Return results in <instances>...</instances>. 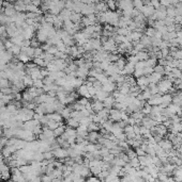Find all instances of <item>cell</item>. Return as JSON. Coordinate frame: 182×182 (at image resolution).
<instances>
[{
	"label": "cell",
	"mask_w": 182,
	"mask_h": 182,
	"mask_svg": "<svg viewBox=\"0 0 182 182\" xmlns=\"http://www.w3.org/2000/svg\"><path fill=\"white\" fill-rule=\"evenodd\" d=\"M174 86V82L170 81L168 78L166 79H162L161 81L158 83V92L161 94H166L170 91V89Z\"/></svg>",
	"instance_id": "obj_1"
},
{
	"label": "cell",
	"mask_w": 182,
	"mask_h": 182,
	"mask_svg": "<svg viewBox=\"0 0 182 182\" xmlns=\"http://www.w3.org/2000/svg\"><path fill=\"white\" fill-rule=\"evenodd\" d=\"M53 153H54L55 159L60 160L61 162H64V160L69 156L68 149H66V148H64V147H61V146H59V147H57V148H55V149H53Z\"/></svg>",
	"instance_id": "obj_2"
},
{
	"label": "cell",
	"mask_w": 182,
	"mask_h": 182,
	"mask_svg": "<svg viewBox=\"0 0 182 182\" xmlns=\"http://www.w3.org/2000/svg\"><path fill=\"white\" fill-rule=\"evenodd\" d=\"M166 10H167V8L164 7V5H161L158 9L155 10V12H154V14L152 15L151 18L153 19V20H163V19H165L166 17H167V12H166Z\"/></svg>",
	"instance_id": "obj_3"
},
{
	"label": "cell",
	"mask_w": 182,
	"mask_h": 182,
	"mask_svg": "<svg viewBox=\"0 0 182 182\" xmlns=\"http://www.w3.org/2000/svg\"><path fill=\"white\" fill-rule=\"evenodd\" d=\"M97 23V14L85 15V16H83V19H81V25H83V27L92 26V25H94V23Z\"/></svg>",
	"instance_id": "obj_4"
},
{
	"label": "cell",
	"mask_w": 182,
	"mask_h": 182,
	"mask_svg": "<svg viewBox=\"0 0 182 182\" xmlns=\"http://www.w3.org/2000/svg\"><path fill=\"white\" fill-rule=\"evenodd\" d=\"M117 9H119V11H126V10H132L134 9L132 0H119L117 1Z\"/></svg>",
	"instance_id": "obj_5"
},
{
	"label": "cell",
	"mask_w": 182,
	"mask_h": 182,
	"mask_svg": "<svg viewBox=\"0 0 182 182\" xmlns=\"http://www.w3.org/2000/svg\"><path fill=\"white\" fill-rule=\"evenodd\" d=\"M73 38H74V41H75V44L78 45V46H83V45L85 44V43H87L88 40H89L83 31H78V32H76L75 34L73 35Z\"/></svg>",
	"instance_id": "obj_6"
},
{
	"label": "cell",
	"mask_w": 182,
	"mask_h": 182,
	"mask_svg": "<svg viewBox=\"0 0 182 182\" xmlns=\"http://www.w3.org/2000/svg\"><path fill=\"white\" fill-rule=\"evenodd\" d=\"M81 13L83 16L85 15H90V14H97L95 12V5L92 3H84L83 8L81 10Z\"/></svg>",
	"instance_id": "obj_7"
},
{
	"label": "cell",
	"mask_w": 182,
	"mask_h": 182,
	"mask_svg": "<svg viewBox=\"0 0 182 182\" xmlns=\"http://www.w3.org/2000/svg\"><path fill=\"white\" fill-rule=\"evenodd\" d=\"M102 87H103V89H104V91H106L107 93L110 94V93H113V92L116 91L117 84H116V82L111 81V80L108 78V80H106L104 83L102 84Z\"/></svg>",
	"instance_id": "obj_8"
},
{
	"label": "cell",
	"mask_w": 182,
	"mask_h": 182,
	"mask_svg": "<svg viewBox=\"0 0 182 182\" xmlns=\"http://www.w3.org/2000/svg\"><path fill=\"white\" fill-rule=\"evenodd\" d=\"M140 12L144 14V16L146 17V18H151L152 15H153L154 12H155V9H154L151 5H144V7L140 10Z\"/></svg>",
	"instance_id": "obj_9"
},
{
	"label": "cell",
	"mask_w": 182,
	"mask_h": 182,
	"mask_svg": "<svg viewBox=\"0 0 182 182\" xmlns=\"http://www.w3.org/2000/svg\"><path fill=\"white\" fill-rule=\"evenodd\" d=\"M142 126L147 127V128L150 129V130H152L156 125H158V121L154 120V119L151 118L150 116L149 117H144V118L142 119Z\"/></svg>",
	"instance_id": "obj_10"
},
{
	"label": "cell",
	"mask_w": 182,
	"mask_h": 182,
	"mask_svg": "<svg viewBox=\"0 0 182 182\" xmlns=\"http://www.w3.org/2000/svg\"><path fill=\"white\" fill-rule=\"evenodd\" d=\"M136 84L139 86V89H142V91H144V89H146L147 87H148V85H149V79H148L147 76L138 77L137 80H136Z\"/></svg>",
	"instance_id": "obj_11"
},
{
	"label": "cell",
	"mask_w": 182,
	"mask_h": 182,
	"mask_svg": "<svg viewBox=\"0 0 182 182\" xmlns=\"http://www.w3.org/2000/svg\"><path fill=\"white\" fill-rule=\"evenodd\" d=\"M121 113H122V111L118 110V109H110V111H109V117H110V120L115 121V123H117V121H120L122 120L121 119Z\"/></svg>",
	"instance_id": "obj_12"
},
{
	"label": "cell",
	"mask_w": 182,
	"mask_h": 182,
	"mask_svg": "<svg viewBox=\"0 0 182 182\" xmlns=\"http://www.w3.org/2000/svg\"><path fill=\"white\" fill-rule=\"evenodd\" d=\"M171 102H173V95L171 94L170 93L162 94V103L160 105L162 108H167Z\"/></svg>",
	"instance_id": "obj_13"
},
{
	"label": "cell",
	"mask_w": 182,
	"mask_h": 182,
	"mask_svg": "<svg viewBox=\"0 0 182 182\" xmlns=\"http://www.w3.org/2000/svg\"><path fill=\"white\" fill-rule=\"evenodd\" d=\"M158 144L160 145V146H161V147L163 148L166 152L170 151V150L174 148L173 143H171V141H170V140H168V138H167V140H163V138H162L161 141H158Z\"/></svg>",
	"instance_id": "obj_14"
},
{
	"label": "cell",
	"mask_w": 182,
	"mask_h": 182,
	"mask_svg": "<svg viewBox=\"0 0 182 182\" xmlns=\"http://www.w3.org/2000/svg\"><path fill=\"white\" fill-rule=\"evenodd\" d=\"M142 32L134 30V31H131L130 34H129L126 38H128V40L130 41L131 43H134V42H138V41L140 40V38H142Z\"/></svg>",
	"instance_id": "obj_15"
},
{
	"label": "cell",
	"mask_w": 182,
	"mask_h": 182,
	"mask_svg": "<svg viewBox=\"0 0 182 182\" xmlns=\"http://www.w3.org/2000/svg\"><path fill=\"white\" fill-rule=\"evenodd\" d=\"M135 70V65L133 63H131V62H128V63L126 64V66H124V68H123L122 70H120V74L121 75H133V72H134Z\"/></svg>",
	"instance_id": "obj_16"
},
{
	"label": "cell",
	"mask_w": 182,
	"mask_h": 182,
	"mask_svg": "<svg viewBox=\"0 0 182 182\" xmlns=\"http://www.w3.org/2000/svg\"><path fill=\"white\" fill-rule=\"evenodd\" d=\"M89 43L93 50L102 49V40L100 38H89Z\"/></svg>",
	"instance_id": "obj_17"
},
{
	"label": "cell",
	"mask_w": 182,
	"mask_h": 182,
	"mask_svg": "<svg viewBox=\"0 0 182 182\" xmlns=\"http://www.w3.org/2000/svg\"><path fill=\"white\" fill-rule=\"evenodd\" d=\"M77 94L81 97H86V98H90L91 96L89 95V92H88V86L86 83H83L81 86L77 89Z\"/></svg>",
	"instance_id": "obj_18"
},
{
	"label": "cell",
	"mask_w": 182,
	"mask_h": 182,
	"mask_svg": "<svg viewBox=\"0 0 182 182\" xmlns=\"http://www.w3.org/2000/svg\"><path fill=\"white\" fill-rule=\"evenodd\" d=\"M162 76H163L162 74H158V72L153 71L151 75L147 76V77H148V79H149V83H155V84H158V82L163 79V77H162Z\"/></svg>",
	"instance_id": "obj_19"
},
{
	"label": "cell",
	"mask_w": 182,
	"mask_h": 182,
	"mask_svg": "<svg viewBox=\"0 0 182 182\" xmlns=\"http://www.w3.org/2000/svg\"><path fill=\"white\" fill-rule=\"evenodd\" d=\"M101 133H99L97 131H89L88 132V141L91 143H95V142H99V138H101Z\"/></svg>",
	"instance_id": "obj_20"
},
{
	"label": "cell",
	"mask_w": 182,
	"mask_h": 182,
	"mask_svg": "<svg viewBox=\"0 0 182 182\" xmlns=\"http://www.w3.org/2000/svg\"><path fill=\"white\" fill-rule=\"evenodd\" d=\"M94 5H95V12H97V13H103V12H106L107 10H108L106 1H97Z\"/></svg>",
	"instance_id": "obj_21"
},
{
	"label": "cell",
	"mask_w": 182,
	"mask_h": 182,
	"mask_svg": "<svg viewBox=\"0 0 182 182\" xmlns=\"http://www.w3.org/2000/svg\"><path fill=\"white\" fill-rule=\"evenodd\" d=\"M91 107H92V110L94 113H97L99 111H101L102 109H104V105H103V101L99 100V99H95L91 102Z\"/></svg>",
	"instance_id": "obj_22"
},
{
	"label": "cell",
	"mask_w": 182,
	"mask_h": 182,
	"mask_svg": "<svg viewBox=\"0 0 182 182\" xmlns=\"http://www.w3.org/2000/svg\"><path fill=\"white\" fill-rule=\"evenodd\" d=\"M58 15H59V17H60V18H61L63 21L70 20V19H71L72 11H71V10H69V9H66V8H64V9L62 10V11L60 12V13H59Z\"/></svg>",
	"instance_id": "obj_23"
},
{
	"label": "cell",
	"mask_w": 182,
	"mask_h": 182,
	"mask_svg": "<svg viewBox=\"0 0 182 182\" xmlns=\"http://www.w3.org/2000/svg\"><path fill=\"white\" fill-rule=\"evenodd\" d=\"M116 100H115V97L113 96H107L106 98L103 100V105H104V108H107V109H111L115 105Z\"/></svg>",
	"instance_id": "obj_24"
},
{
	"label": "cell",
	"mask_w": 182,
	"mask_h": 182,
	"mask_svg": "<svg viewBox=\"0 0 182 182\" xmlns=\"http://www.w3.org/2000/svg\"><path fill=\"white\" fill-rule=\"evenodd\" d=\"M169 130L171 133H178V132H182V121H179V123H171L169 127Z\"/></svg>",
	"instance_id": "obj_25"
},
{
	"label": "cell",
	"mask_w": 182,
	"mask_h": 182,
	"mask_svg": "<svg viewBox=\"0 0 182 182\" xmlns=\"http://www.w3.org/2000/svg\"><path fill=\"white\" fill-rule=\"evenodd\" d=\"M46 115H47L49 120H55V121H58V123H62V119H63V117L61 116V114H60L59 112L48 113V114H46Z\"/></svg>",
	"instance_id": "obj_26"
},
{
	"label": "cell",
	"mask_w": 182,
	"mask_h": 182,
	"mask_svg": "<svg viewBox=\"0 0 182 182\" xmlns=\"http://www.w3.org/2000/svg\"><path fill=\"white\" fill-rule=\"evenodd\" d=\"M72 112H73V109L71 107H64L60 112V114L63 117V119H69L72 116Z\"/></svg>",
	"instance_id": "obj_27"
},
{
	"label": "cell",
	"mask_w": 182,
	"mask_h": 182,
	"mask_svg": "<svg viewBox=\"0 0 182 182\" xmlns=\"http://www.w3.org/2000/svg\"><path fill=\"white\" fill-rule=\"evenodd\" d=\"M122 132H123V128L122 127H120V125H119L118 123L113 124V127H111V129H110L111 134H113L115 136H117L118 134H120V133H122Z\"/></svg>",
	"instance_id": "obj_28"
},
{
	"label": "cell",
	"mask_w": 182,
	"mask_h": 182,
	"mask_svg": "<svg viewBox=\"0 0 182 182\" xmlns=\"http://www.w3.org/2000/svg\"><path fill=\"white\" fill-rule=\"evenodd\" d=\"M81 19H83V15H81V13H78V12H72L71 19H70V20H72L75 23H81Z\"/></svg>",
	"instance_id": "obj_29"
},
{
	"label": "cell",
	"mask_w": 182,
	"mask_h": 182,
	"mask_svg": "<svg viewBox=\"0 0 182 182\" xmlns=\"http://www.w3.org/2000/svg\"><path fill=\"white\" fill-rule=\"evenodd\" d=\"M108 95H109V93H107L106 91H104L103 89H99V91H97V93H95V96H94V97H95L97 99H99V100L103 101Z\"/></svg>",
	"instance_id": "obj_30"
},
{
	"label": "cell",
	"mask_w": 182,
	"mask_h": 182,
	"mask_svg": "<svg viewBox=\"0 0 182 182\" xmlns=\"http://www.w3.org/2000/svg\"><path fill=\"white\" fill-rule=\"evenodd\" d=\"M66 125L68 127H72V128H77L79 126V120L75 117H70L69 119H66Z\"/></svg>",
	"instance_id": "obj_31"
},
{
	"label": "cell",
	"mask_w": 182,
	"mask_h": 182,
	"mask_svg": "<svg viewBox=\"0 0 182 182\" xmlns=\"http://www.w3.org/2000/svg\"><path fill=\"white\" fill-rule=\"evenodd\" d=\"M21 97H23V101H27V102H30V101L34 100V97L31 95V93L28 89H26V91H24L21 93Z\"/></svg>",
	"instance_id": "obj_32"
},
{
	"label": "cell",
	"mask_w": 182,
	"mask_h": 182,
	"mask_svg": "<svg viewBox=\"0 0 182 182\" xmlns=\"http://www.w3.org/2000/svg\"><path fill=\"white\" fill-rule=\"evenodd\" d=\"M113 164H115V165H118V166H120V167H123V166L126 165L128 162H126L124 160L121 158V156H115V158H113V162H111Z\"/></svg>",
	"instance_id": "obj_33"
},
{
	"label": "cell",
	"mask_w": 182,
	"mask_h": 182,
	"mask_svg": "<svg viewBox=\"0 0 182 182\" xmlns=\"http://www.w3.org/2000/svg\"><path fill=\"white\" fill-rule=\"evenodd\" d=\"M16 59L19 61V62H23L24 64H25V63H28L29 61L31 60V59L29 58V56H27V54L25 53V52H23V51H21V53H19V54H17V56H16Z\"/></svg>",
	"instance_id": "obj_34"
},
{
	"label": "cell",
	"mask_w": 182,
	"mask_h": 182,
	"mask_svg": "<svg viewBox=\"0 0 182 182\" xmlns=\"http://www.w3.org/2000/svg\"><path fill=\"white\" fill-rule=\"evenodd\" d=\"M23 82H24L25 86L26 87H30L33 85V79L31 78L30 75H28V74H26V75L24 76V78H23Z\"/></svg>",
	"instance_id": "obj_35"
},
{
	"label": "cell",
	"mask_w": 182,
	"mask_h": 182,
	"mask_svg": "<svg viewBox=\"0 0 182 182\" xmlns=\"http://www.w3.org/2000/svg\"><path fill=\"white\" fill-rule=\"evenodd\" d=\"M65 128H66V127L64 126L63 124H61L59 127H57V128L54 130V134H55V136H56V138H58V136H61L62 134H63V133H64V131H65Z\"/></svg>",
	"instance_id": "obj_36"
},
{
	"label": "cell",
	"mask_w": 182,
	"mask_h": 182,
	"mask_svg": "<svg viewBox=\"0 0 182 182\" xmlns=\"http://www.w3.org/2000/svg\"><path fill=\"white\" fill-rule=\"evenodd\" d=\"M9 51L11 52V53H12L14 56H16L17 54L21 53V46H19V45H15V44H13V45H12V47H11V48H10V49H9Z\"/></svg>",
	"instance_id": "obj_37"
},
{
	"label": "cell",
	"mask_w": 182,
	"mask_h": 182,
	"mask_svg": "<svg viewBox=\"0 0 182 182\" xmlns=\"http://www.w3.org/2000/svg\"><path fill=\"white\" fill-rule=\"evenodd\" d=\"M33 63L39 67H46L47 65V62H45L43 58H33Z\"/></svg>",
	"instance_id": "obj_38"
},
{
	"label": "cell",
	"mask_w": 182,
	"mask_h": 182,
	"mask_svg": "<svg viewBox=\"0 0 182 182\" xmlns=\"http://www.w3.org/2000/svg\"><path fill=\"white\" fill-rule=\"evenodd\" d=\"M156 63H158V59L155 56H151V58L149 56L146 60V65L149 66V67H154L156 65Z\"/></svg>",
	"instance_id": "obj_39"
},
{
	"label": "cell",
	"mask_w": 182,
	"mask_h": 182,
	"mask_svg": "<svg viewBox=\"0 0 182 182\" xmlns=\"http://www.w3.org/2000/svg\"><path fill=\"white\" fill-rule=\"evenodd\" d=\"M10 83H11V81H10L9 79H7V78H3V77H1V76H0V89H5V87H9Z\"/></svg>",
	"instance_id": "obj_40"
},
{
	"label": "cell",
	"mask_w": 182,
	"mask_h": 182,
	"mask_svg": "<svg viewBox=\"0 0 182 182\" xmlns=\"http://www.w3.org/2000/svg\"><path fill=\"white\" fill-rule=\"evenodd\" d=\"M61 124H62V123H58V121H55V120H48V123H47V125H46V127H47L48 129H50V130L54 131L55 129L57 128V127H59Z\"/></svg>",
	"instance_id": "obj_41"
},
{
	"label": "cell",
	"mask_w": 182,
	"mask_h": 182,
	"mask_svg": "<svg viewBox=\"0 0 182 182\" xmlns=\"http://www.w3.org/2000/svg\"><path fill=\"white\" fill-rule=\"evenodd\" d=\"M166 12H167V16H169V17H174V18H175L176 15H177V13H176V7H175V5H169V7H167Z\"/></svg>",
	"instance_id": "obj_42"
},
{
	"label": "cell",
	"mask_w": 182,
	"mask_h": 182,
	"mask_svg": "<svg viewBox=\"0 0 182 182\" xmlns=\"http://www.w3.org/2000/svg\"><path fill=\"white\" fill-rule=\"evenodd\" d=\"M152 111V105H149V103L147 102L144 105V107L142 108V112L144 113L145 115H150V113H151Z\"/></svg>",
	"instance_id": "obj_43"
},
{
	"label": "cell",
	"mask_w": 182,
	"mask_h": 182,
	"mask_svg": "<svg viewBox=\"0 0 182 182\" xmlns=\"http://www.w3.org/2000/svg\"><path fill=\"white\" fill-rule=\"evenodd\" d=\"M136 56H137V58L139 59V61H146L147 59L149 58V52L142 50V51H138Z\"/></svg>",
	"instance_id": "obj_44"
},
{
	"label": "cell",
	"mask_w": 182,
	"mask_h": 182,
	"mask_svg": "<svg viewBox=\"0 0 182 182\" xmlns=\"http://www.w3.org/2000/svg\"><path fill=\"white\" fill-rule=\"evenodd\" d=\"M106 5L108 7V10L115 11L117 9V0H106Z\"/></svg>",
	"instance_id": "obj_45"
},
{
	"label": "cell",
	"mask_w": 182,
	"mask_h": 182,
	"mask_svg": "<svg viewBox=\"0 0 182 182\" xmlns=\"http://www.w3.org/2000/svg\"><path fill=\"white\" fill-rule=\"evenodd\" d=\"M155 32H156V29L154 28V27H148V28L145 29V34L148 35V36H150V38L154 36Z\"/></svg>",
	"instance_id": "obj_46"
},
{
	"label": "cell",
	"mask_w": 182,
	"mask_h": 182,
	"mask_svg": "<svg viewBox=\"0 0 182 182\" xmlns=\"http://www.w3.org/2000/svg\"><path fill=\"white\" fill-rule=\"evenodd\" d=\"M115 64H116L117 67H118L119 69L122 70L123 68H124V66H126V60H124L123 58H119L118 60H117L116 62H115Z\"/></svg>",
	"instance_id": "obj_47"
},
{
	"label": "cell",
	"mask_w": 182,
	"mask_h": 182,
	"mask_svg": "<svg viewBox=\"0 0 182 182\" xmlns=\"http://www.w3.org/2000/svg\"><path fill=\"white\" fill-rule=\"evenodd\" d=\"M32 86L37 87V89H43V86H44V82H43V79L33 80V85H32Z\"/></svg>",
	"instance_id": "obj_48"
},
{
	"label": "cell",
	"mask_w": 182,
	"mask_h": 182,
	"mask_svg": "<svg viewBox=\"0 0 182 182\" xmlns=\"http://www.w3.org/2000/svg\"><path fill=\"white\" fill-rule=\"evenodd\" d=\"M132 44H133V48H134V49H136L137 51H142V50L145 49V46L139 42V41H138V42L132 43Z\"/></svg>",
	"instance_id": "obj_49"
},
{
	"label": "cell",
	"mask_w": 182,
	"mask_h": 182,
	"mask_svg": "<svg viewBox=\"0 0 182 182\" xmlns=\"http://www.w3.org/2000/svg\"><path fill=\"white\" fill-rule=\"evenodd\" d=\"M133 5H134L135 9L142 10V8L144 7V1L142 0H133Z\"/></svg>",
	"instance_id": "obj_50"
},
{
	"label": "cell",
	"mask_w": 182,
	"mask_h": 182,
	"mask_svg": "<svg viewBox=\"0 0 182 182\" xmlns=\"http://www.w3.org/2000/svg\"><path fill=\"white\" fill-rule=\"evenodd\" d=\"M153 70L155 72H158V74H162V75H163L164 71H165V66L161 65V64H156L153 67Z\"/></svg>",
	"instance_id": "obj_51"
},
{
	"label": "cell",
	"mask_w": 182,
	"mask_h": 182,
	"mask_svg": "<svg viewBox=\"0 0 182 182\" xmlns=\"http://www.w3.org/2000/svg\"><path fill=\"white\" fill-rule=\"evenodd\" d=\"M163 21H164V25L167 27V26H170V25H174V23H175V18H174V17L167 16L165 19H163Z\"/></svg>",
	"instance_id": "obj_52"
},
{
	"label": "cell",
	"mask_w": 182,
	"mask_h": 182,
	"mask_svg": "<svg viewBox=\"0 0 182 182\" xmlns=\"http://www.w3.org/2000/svg\"><path fill=\"white\" fill-rule=\"evenodd\" d=\"M146 66V61H138L137 63L135 64V69H144Z\"/></svg>",
	"instance_id": "obj_53"
},
{
	"label": "cell",
	"mask_w": 182,
	"mask_h": 182,
	"mask_svg": "<svg viewBox=\"0 0 182 182\" xmlns=\"http://www.w3.org/2000/svg\"><path fill=\"white\" fill-rule=\"evenodd\" d=\"M138 61H139V59L137 58V56H133V54H130V56H129L128 59V62H131V63H133L134 65L137 63Z\"/></svg>",
	"instance_id": "obj_54"
},
{
	"label": "cell",
	"mask_w": 182,
	"mask_h": 182,
	"mask_svg": "<svg viewBox=\"0 0 182 182\" xmlns=\"http://www.w3.org/2000/svg\"><path fill=\"white\" fill-rule=\"evenodd\" d=\"M150 5L156 10L161 7V1H160V0H150Z\"/></svg>",
	"instance_id": "obj_55"
},
{
	"label": "cell",
	"mask_w": 182,
	"mask_h": 182,
	"mask_svg": "<svg viewBox=\"0 0 182 182\" xmlns=\"http://www.w3.org/2000/svg\"><path fill=\"white\" fill-rule=\"evenodd\" d=\"M153 67H149V66H146V67L144 68V75L145 76H149L151 75L152 72H153Z\"/></svg>",
	"instance_id": "obj_56"
},
{
	"label": "cell",
	"mask_w": 182,
	"mask_h": 182,
	"mask_svg": "<svg viewBox=\"0 0 182 182\" xmlns=\"http://www.w3.org/2000/svg\"><path fill=\"white\" fill-rule=\"evenodd\" d=\"M161 1V5H164V7H169V5H173V2L171 0H160Z\"/></svg>",
	"instance_id": "obj_57"
},
{
	"label": "cell",
	"mask_w": 182,
	"mask_h": 182,
	"mask_svg": "<svg viewBox=\"0 0 182 182\" xmlns=\"http://www.w3.org/2000/svg\"><path fill=\"white\" fill-rule=\"evenodd\" d=\"M87 181L89 182H99L100 181V178L97 176H91V177H88L87 178Z\"/></svg>",
	"instance_id": "obj_58"
},
{
	"label": "cell",
	"mask_w": 182,
	"mask_h": 182,
	"mask_svg": "<svg viewBox=\"0 0 182 182\" xmlns=\"http://www.w3.org/2000/svg\"><path fill=\"white\" fill-rule=\"evenodd\" d=\"M41 180H42V181H52L53 178L50 177L49 175H47V174H44V176L41 177Z\"/></svg>",
	"instance_id": "obj_59"
},
{
	"label": "cell",
	"mask_w": 182,
	"mask_h": 182,
	"mask_svg": "<svg viewBox=\"0 0 182 182\" xmlns=\"http://www.w3.org/2000/svg\"><path fill=\"white\" fill-rule=\"evenodd\" d=\"M84 3H92V5H95V3L99 1V0H81Z\"/></svg>",
	"instance_id": "obj_60"
},
{
	"label": "cell",
	"mask_w": 182,
	"mask_h": 182,
	"mask_svg": "<svg viewBox=\"0 0 182 182\" xmlns=\"http://www.w3.org/2000/svg\"><path fill=\"white\" fill-rule=\"evenodd\" d=\"M171 2H173V5H177L178 3L182 2V0H171Z\"/></svg>",
	"instance_id": "obj_61"
},
{
	"label": "cell",
	"mask_w": 182,
	"mask_h": 182,
	"mask_svg": "<svg viewBox=\"0 0 182 182\" xmlns=\"http://www.w3.org/2000/svg\"><path fill=\"white\" fill-rule=\"evenodd\" d=\"M99 1H106V0H99Z\"/></svg>",
	"instance_id": "obj_62"
}]
</instances>
